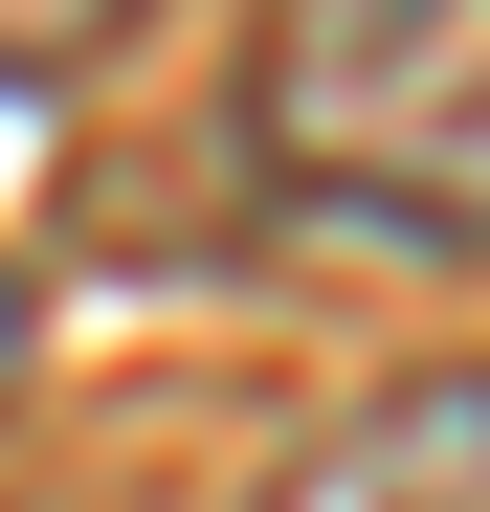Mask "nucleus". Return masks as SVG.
<instances>
[{"instance_id":"f257e3e1","label":"nucleus","mask_w":490,"mask_h":512,"mask_svg":"<svg viewBox=\"0 0 490 512\" xmlns=\"http://www.w3.org/2000/svg\"><path fill=\"white\" fill-rule=\"evenodd\" d=\"M245 156L312 223L490 268V0H268L245 23Z\"/></svg>"},{"instance_id":"f03ea898","label":"nucleus","mask_w":490,"mask_h":512,"mask_svg":"<svg viewBox=\"0 0 490 512\" xmlns=\"http://www.w3.org/2000/svg\"><path fill=\"white\" fill-rule=\"evenodd\" d=\"M245 512H490V357L335 401V423H312L268 490H245Z\"/></svg>"},{"instance_id":"7ed1b4c3","label":"nucleus","mask_w":490,"mask_h":512,"mask_svg":"<svg viewBox=\"0 0 490 512\" xmlns=\"http://www.w3.org/2000/svg\"><path fill=\"white\" fill-rule=\"evenodd\" d=\"M112 45H134V0H0V90H67Z\"/></svg>"},{"instance_id":"20e7f679","label":"nucleus","mask_w":490,"mask_h":512,"mask_svg":"<svg viewBox=\"0 0 490 512\" xmlns=\"http://www.w3.org/2000/svg\"><path fill=\"white\" fill-rule=\"evenodd\" d=\"M23 357H45V290H23V268H0V379H23Z\"/></svg>"}]
</instances>
